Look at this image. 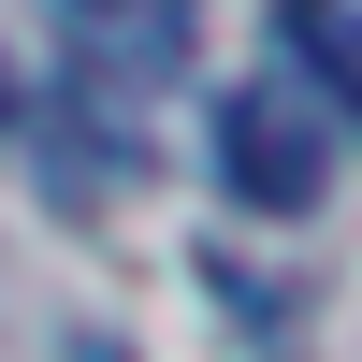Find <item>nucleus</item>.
Here are the masks:
<instances>
[{"mask_svg":"<svg viewBox=\"0 0 362 362\" xmlns=\"http://www.w3.org/2000/svg\"><path fill=\"white\" fill-rule=\"evenodd\" d=\"M218 189L247 203V218H305L319 189H334V116L305 102V73H261V87H232L218 102Z\"/></svg>","mask_w":362,"mask_h":362,"instance_id":"nucleus-2","label":"nucleus"},{"mask_svg":"<svg viewBox=\"0 0 362 362\" xmlns=\"http://www.w3.org/2000/svg\"><path fill=\"white\" fill-rule=\"evenodd\" d=\"M189 73V0H58V102L87 116V174L145 145V102Z\"/></svg>","mask_w":362,"mask_h":362,"instance_id":"nucleus-1","label":"nucleus"},{"mask_svg":"<svg viewBox=\"0 0 362 362\" xmlns=\"http://www.w3.org/2000/svg\"><path fill=\"white\" fill-rule=\"evenodd\" d=\"M15 116H29V87H15V58H0V145H15Z\"/></svg>","mask_w":362,"mask_h":362,"instance_id":"nucleus-4","label":"nucleus"},{"mask_svg":"<svg viewBox=\"0 0 362 362\" xmlns=\"http://www.w3.org/2000/svg\"><path fill=\"white\" fill-rule=\"evenodd\" d=\"M290 58H305V102L362 131V0H290Z\"/></svg>","mask_w":362,"mask_h":362,"instance_id":"nucleus-3","label":"nucleus"}]
</instances>
